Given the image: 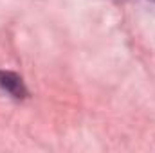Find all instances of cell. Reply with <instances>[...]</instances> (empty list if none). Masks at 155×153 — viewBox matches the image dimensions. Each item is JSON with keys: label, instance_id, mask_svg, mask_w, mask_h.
<instances>
[{"label": "cell", "instance_id": "obj_1", "mask_svg": "<svg viewBox=\"0 0 155 153\" xmlns=\"http://www.w3.org/2000/svg\"><path fill=\"white\" fill-rule=\"evenodd\" d=\"M0 88L15 99H24L27 96V88L22 77L11 70H0Z\"/></svg>", "mask_w": 155, "mask_h": 153}, {"label": "cell", "instance_id": "obj_2", "mask_svg": "<svg viewBox=\"0 0 155 153\" xmlns=\"http://www.w3.org/2000/svg\"><path fill=\"white\" fill-rule=\"evenodd\" d=\"M153 2H155V0H153Z\"/></svg>", "mask_w": 155, "mask_h": 153}]
</instances>
